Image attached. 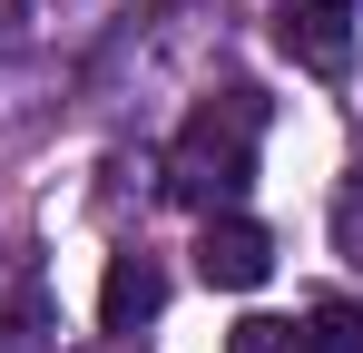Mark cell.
Returning a JSON list of instances; mask_svg holds the SVG:
<instances>
[{
    "label": "cell",
    "mask_w": 363,
    "mask_h": 353,
    "mask_svg": "<svg viewBox=\"0 0 363 353\" xmlns=\"http://www.w3.org/2000/svg\"><path fill=\"white\" fill-rule=\"evenodd\" d=\"M295 334H304V353H363V314L354 304H314Z\"/></svg>",
    "instance_id": "5"
},
{
    "label": "cell",
    "mask_w": 363,
    "mask_h": 353,
    "mask_svg": "<svg viewBox=\"0 0 363 353\" xmlns=\"http://www.w3.org/2000/svg\"><path fill=\"white\" fill-rule=\"evenodd\" d=\"M334 245L363 265V157H354V176H344V196H334Z\"/></svg>",
    "instance_id": "7"
},
{
    "label": "cell",
    "mask_w": 363,
    "mask_h": 353,
    "mask_svg": "<svg viewBox=\"0 0 363 353\" xmlns=\"http://www.w3.org/2000/svg\"><path fill=\"white\" fill-rule=\"evenodd\" d=\"M275 40L295 50V69L344 79L354 69V0H275Z\"/></svg>",
    "instance_id": "3"
},
{
    "label": "cell",
    "mask_w": 363,
    "mask_h": 353,
    "mask_svg": "<svg viewBox=\"0 0 363 353\" xmlns=\"http://www.w3.org/2000/svg\"><path fill=\"white\" fill-rule=\"evenodd\" d=\"M255 147H265V99L255 89H226V99H206V108L177 128V147H167V196L186 206H236L245 186H255Z\"/></svg>",
    "instance_id": "1"
},
{
    "label": "cell",
    "mask_w": 363,
    "mask_h": 353,
    "mask_svg": "<svg viewBox=\"0 0 363 353\" xmlns=\"http://www.w3.org/2000/svg\"><path fill=\"white\" fill-rule=\"evenodd\" d=\"M196 275H206L216 294H255L265 275H275V235L255 226V216H236V206H216L206 235H196Z\"/></svg>",
    "instance_id": "2"
},
{
    "label": "cell",
    "mask_w": 363,
    "mask_h": 353,
    "mask_svg": "<svg viewBox=\"0 0 363 353\" xmlns=\"http://www.w3.org/2000/svg\"><path fill=\"white\" fill-rule=\"evenodd\" d=\"M157 304H167V265L157 255H108V285H99V334H138V324H157Z\"/></svg>",
    "instance_id": "4"
},
{
    "label": "cell",
    "mask_w": 363,
    "mask_h": 353,
    "mask_svg": "<svg viewBox=\"0 0 363 353\" xmlns=\"http://www.w3.org/2000/svg\"><path fill=\"white\" fill-rule=\"evenodd\" d=\"M226 353H304L295 324H275V314H245L236 334H226Z\"/></svg>",
    "instance_id": "6"
},
{
    "label": "cell",
    "mask_w": 363,
    "mask_h": 353,
    "mask_svg": "<svg viewBox=\"0 0 363 353\" xmlns=\"http://www.w3.org/2000/svg\"><path fill=\"white\" fill-rule=\"evenodd\" d=\"M0 353H40V285H20L10 324H0Z\"/></svg>",
    "instance_id": "8"
}]
</instances>
